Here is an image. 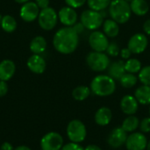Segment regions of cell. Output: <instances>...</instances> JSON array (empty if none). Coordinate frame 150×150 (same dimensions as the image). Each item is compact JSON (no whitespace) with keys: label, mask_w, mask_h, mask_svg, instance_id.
Segmentation results:
<instances>
[{"label":"cell","mask_w":150,"mask_h":150,"mask_svg":"<svg viewBox=\"0 0 150 150\" xmlns=\"http://www.w3.org/2000/svg\"><path fill=\"white\" fill-rule=\"evenodd\" d=\"M86 63L88 67L96 72H102L108 69L110 65V59L104 52H91L86 57Z\"/></svg>","instance_id":"obj_4"},{"label":"cell","mask_w":150,"mask_h":150,"mask_svg":"<svg viewBox=\"0 0 150 150\" xmlns=\"http://www.w3.org/2000/svg\"><path fill=\"white\" fill-rule=\"evenodd\" d=\"M84 150H102V149L95 144H90L86 148H84Z\"/></svg>","instance_id":"obj_41"},{"label":"cell","mask_w":150,"mask_h":150,"mask_svg":"<svg viewBox=\"0 0 150 150\" xmlns=\"http://www.w3.org/2000/svg\"><path fill=\"white\" fill-rule=\"evenodd\" d=\"M91 91L98 97L111 96L116 91L115 80L108 75L97 76L91 83Z\"/></svg>","instance_id":"obj_2"},{"label":"cell","mask_w":150,"mask_h":150,"mask_svg":"<svg viewBox=\"0 0 150 150\" xmlns=\"http://www.w3.org/2000/svg\"><path fill=\"white\" fill-rule=\"evenodd\" d=\"M73 28H74V30L79 34V33H83V30H84V25L80 22V23H76L73 26H72Z\"/></svg>","instance_id":"obj_38"},{"label":"cell","mask_w":150,"mask_h":150,"mask_svg":"<svg viewBox=\"0 0 150 150\" xmlns=\"http://www.w3.org/2000/svg\"><path fill=\"white\" fill-rule=\"evenodd\" d=\"M127 136V133L121 127H115L108 134L107 143L112 149H120V147L125 145Z\"/></svg>","instance_id":"obj_10"},{"label":"cell","mask_w":150,"mask_h":150,"mask_svg":"<svg viewBox=\"0 0 150 150\" xmlns=\"http://www.w3.org/2000/svg\"><path fill=\"white\" fill-rule=\"evenodd\" d=\"M58 21V13L52 7H47L40 10L38 16V23L40 26L46 31L54 29Z\"/></svg>","instance_id":"obj_6"},{"label":"cell","mask_w":150,"mask_h":150,"mask_svg":"<svg viewBox=\"0 0 150 150\" xmlns=\"http://www.w3.org/2000/svg\"><path fill=\"white\" fill-rule=\"evenodd\" d=\"M47 48V40L42 36L34 37L30 42V49L35 54H42Z\"/></svg>","instance_id":"obj_22"},{"label":"cell","mask_w":150,"mask_h":150,"mask_svg":"<svg viewBox=\"0 0 150 150\" xmlns=\"http://www.w3.org/2000/svg\"><path fill=\"white\" fill-rule=\"evenodd\" d=\"M0 150H14L13 147L11 143L9 142H4L1 147H0Z\"/></svg>","instance_id":"obj_40"},{"label":"cell","mask_w":150,"mask_h":150,"mask_svg":"<svg viewBox=\"0 0 150 150\" xmlns=\"http://www.w3.org/2000/svg\"><path fill=\"white\" fill-rule=\"evenodd\" d=\"M2 29L6 33H12L17 28V21L16 19L11 15H4L2 17L1 24Z\"/></svg>","instance_id":"obj_26"},{"label":"cell","mask_w":150,"mask_h":150,"mask_svg":"<svg viewBox=\"0 0 150 150\" xmlns=\"http://www.w3.org/2000/svg\"><path fill=\"white\" fill-rule=\"evenodd\" d=\"M149 116H150V107H149Z\"/></svg>","instance_id":"obj_47"},{"label":"cell","mask_w":150,"mask_h":150,"mask_svg":"<svg viewBox=\"0 0 150 150\" xmlns=\"http://www.w3.org/2000/svg\"><path fill=\"white\" fill-rule=\"evenodd\" d=\"M131 11L137 16H144L149 11V5L146 0H133L130 3Z\"/></svg>","instance_id":"obj_21"},{"label":"cell","mask_w":150,"mask_h":150,"mask_svg":"<svg viewBox=\"0 0 150 150\" xmlns=\"http://www.w3.org/2000/svg\"><path fill=\"white\" fill-rule=\"evenodd\" d=\"M125 1H126V2H127V3H131L133 0H125Z\"/></svg>","instance_id":"obj_45"},{"label":"cell","mask_w":150,"mask_h":150,"mask_svg":"<svg viewBox=\"0 0 150 150\" xmlns=\"http://www.w3.org/2000/svg\"><path fill=\"white\" fill-rule=\"evenodd\" d=\"M138 78L134 74H131V73H125L122 77L120 79V83L121 84L122 87L126 88V89H129V88H133L136 83H137Z\"/></svg>","instance_id":"obj_27"},{"label":"cell","mask_w":150,"mask_h":150,"mask_svg":"<svg viewBox=\"0 0 150 150\" xmlns=\"http://www.w3.org/2000/svg\"><path fill=\"white\" fill-rule=\"evenodd\" d=\"M120 56L123 59H130V56L132 54V52L129 50L128 47H125V48H123V49L120 50Z\"/></svg>","instance_id":"obj_36"},{"label":"cell","mask_w":150,"mask_h":150,"mask_svg":"<svg viewBox=\"0 0 150 150\" xmlns=\"http://www.w3.org/2000/svg\"><path fill=\"white\" fill-rule=\"evenodd\" d=\"M53 44L59 53L69 54L77 48L79 35L72 26H65L55 33L53 39Z\"/></svg>","instance_id":"obj_1"},{"label":"cell","mask_w":150,"mask_h":150,"mask_svg":"<svg viewBox=\"0 0 150 150\" xmlns=\"http://www.w3.org/2000/svg\"><path fill=\"white\" fill-rule=\"evenodd\" d=\"M140 126V120L135 115H128L122 122L121 127L127 133L132 134L137 130Z\"/></svg>","instance_id":"obj_23"},{"label":"cell","mask_w":150,"mask_h":150,"mask_svg":"<svg viewBox=\"0 0 150 150\" xmlns=\"http://www.w3.org/2000/svg\"><path fill=\"white\" fill-rule=\"evenodd\" d=\"M40 8L35 2H27L22 5L19 11L20 18L25 22H33L38 18L40 13Z\"/></svg>","instance_id":"obj_13"},{"label":"cell","mask_w":150,"mask_h":150,"mask_svg":"<svg viewBox=\"0 0 150 150\" xmlns=\"http://www.w3.org/2000/svg\"><path fill=\"white\" fill-rule=\"evenodd\" d=\"M26 65L28 69L34 74H42L47 67L45 59L40 54H35L28 58Z\"/></svg>","instance_id":"obj_16"},{"label":"cell","mask_w":150,"mask_h":150,"mask_svg":"<svg viewBox=\"0 0 150 150\" xmlns=\"http://www.w3.org/2000/svg\"><path fill=\"white\" fill-rule=\"evenodd\" d=\"M35 4L40 10H42L49 6V0H35Z\"/></svg>","instance_id":"obj_37"},{"label":"cell","mask_w":150,"mask_h":150,"mask_svg":"<svg viewBox=\"0 0 150 150\" xmlns=\"http://www.w3.org/2000/svg\"><path fill=\"white\" fill-rule=\"evenodd\" d=\"M109 15L118 24L127 23L131 17V7L125 0H112L109 5Z\"/></svg>","instance_id":"obj_3"},{"label":"cell","mask_w":150,"mask_h":150,"mask_svg":"<svg viewBox=\"0 0 150 150\" xmlns=\"http://www.w3.org/2000/svg\"><path fill=\"white\" fill-rule=\"evenodd\" d=\"M103 29H104L105 34L110 38H114L118 36L120 33V27H119L118 23L112 18L111 19L107 18L105 20L103 24Z\"/></svg>","instance_id":"obj_24"},{"label":"cell","mask_w":150,"mask_h":150,"mask_svg":"<svg viewBox=\"0 0 150 150\" xmlns=\"http://www.w3.org/2000/svg\"><path fill=\"white\" fill-rule=\"evenodd\" d=\"M58 18L66 26H73L77 21V14L74 8L69 6L62 7L58 13Z\"/></svg>","instance_id":"obj_15"},{"label":"cell","mask_w":150,"mask_h":150,"mask_svg":"<svg viewBox=\"0 0 150 150\" xmlns=\"http://www.w3.org/2000/svg\"><path fill=\"white\" fill-rule=\"evenodd\" d=\"M143 30H144V32L147 34L150 35V18L144 22V24H143Z\"/></svg>","instance_id":"obj_39"},{"label":"cell","mask_w":150,"mask_h":150,"mask_svg":"<svg viewBox=\"0 0 150 150\" xmlns=\"http://www.w3.org/2000/svg\"><path fill=\"white\" fill-rule=\"evenodd\" d=\"M1 19H2V17H1V15H0V24H1Z\"/></svg>","instance_id":"obj_46"},{"label":"cell","mask_w":150,"mask_h":150,"mask_svg":"<svg viewBox=\"0 0 150 150\" xmlns=\"http://www.w3.org/2000/svg\"><path fill=\"white\" fill-rule=\"evenodd\" d=\"M86 1L87 0H65V3L67 4L68 6L76 9L83 6L86 3Z\"/></svg>","instance_id":"obj_33"},{"label":"cell","mask_w":150,"mask_h":150,"mask_svg":"<svg viewBox=\"0 0 150 150\" xmlns=\"http://www.w3.org/2000/svg\"><path fill=\"white\" fill-rule=\"evenodd\" d=\"M120 110L126 115H134L139 108V103L134 96L126 95L120 100Z\"/></svg>","instance_id":"obj_14"},{"label":"cell","mask_w":150,"mask_h":150,"mask_svg":"<svg viewBox=\"0 0 150 150\" xmlns=\"http://www.w3.org/2000/svg\"><path fill=\"white\" fill-rule=\"evenodd\" d=\"M139 128H140L141 132L143 134L150 133V116L144 118L142 120L140 121Z\"/></svg>","instance_id":"obj_32"},{"label":"cell","mask_w":150,"mask_h":150,"mask_svg":"<svg viewBox=\"0 0 150 150\" xmlns=\"http://www.w3.org/2000/svg\"><path fill=\"white\" fill-rule=\"evenodd\" d=\"M91 88L85 85H80L76 87L72 91V97L76 101H83L87 99L91 95Z\"/></svg>","instance_id":"obj_25"},{"label":"cell","mask_w":150,"mask_h":150,"mask_svg":"<svg viewBox=\"0 0 150 150\" xmlns=\"http://www.w3.org/2000/svg\"><path fill=\"white\" fill-rule=\"evenodd\" d=\"M125 69L127 73L136 74L139 73L140 70L142 69V63L139 60L131 58L125 62Z\"/></svg>","instance_id":"obj_29"},{"label":"cell","mask_w":150,"mask_h":150,"mask_svg":"<svg viewBox=\"0 0 150 150\" xmlns=\"http://www.w3.org/2000/svg\"><path fill=\"white\" fill-rule=\"evenodd\" d=\"M61 150H84V149L78 143L69 142L62 146Z\"/></svg>","instance_id":"obj_34"},{"label":"cell","mask_w":150,"mask_h":150,"mask_svg":"<svg viewBox=\"0 0 150 150\" xmlns=\"http://www.w3.org/2000/svg\"><path fill=\"white\" fill-rule=\"evenodd\" d=\"M89 44L96 52H105L109 45L108 37L99 31H94L89 37Z\"/></svg>","instance_id":"obj_11"},{"label":"cell","mask_w":150,"mask_h":150,"mask_svg":"<svg viewBox=\"0 0 150 150\" xmlns=\"http://www.w3.org/2000/svg\"><path fill=\"white\" fill-rule=\"evenodd\" d=\"M112 0H87L88 6L91 10L100 11L102 10H105L109 7Z\"/></svg>","instance_id":"obj_28"},{"label":"cell","mask_w":150,"mask_h":150,"mask_svg":"<svg viewBox=\"0 0 150 150\" xmlns=\"http://www.w3.org/2000/svg\"><path fill=\"white\" fill-rule=\"evenodd\" d=\"M67 135L71 142L80 144L83 142L87 135V129L85 125L79 120H71L67 126Z\"/></svg>","instance_id":"obj_5"},{"label":"cell","mask_w":150,"mask_h":150,"mask_svg":"<svg viewBox=\"0 0 150 150\" xmlns=\"http://www.w3.org/2000/svg\"><path fill=\"white\" fill-rule=\"evenodd\" d=\"M146 150H150V140L148 142V145H147V149Z\"/></svg>","instance_id":"obj_44"},{"label":"cell","mask_w":150,"mask_h":150,"mask_svg":"<svg viewBox=\"0 0 150 150\" xmlns=\"http://www.w3.org/2000/svg\"><path fill=\"white\" fill-rule=\"evenodd\" d=\"M134 97L139 104L143 105H150V86L142 85L134 91Z\"/></svg>","instance_id":"obj_20"},{"label":"cell","mask_w":150,"mask_h":150,"mask_svg":"<svg viewBox=\"0 0 150 150\" xmlns=\"http://www.w3.org/2000/svg\"><path fill=\"white\" fill-rule=\"evenodd\" d=\"M112 119V112L111 109L106 106H102L98 108L94 116L95 123L100 127L108 126L111 123Z\"/></svg>","instance_id":"obj_17"},{"label":"cell","mask_w":150,"mask_h":150,"mask_svg":"<svg viewBox=\"0 0 150 150\" xmlns=\"http://www.w3.org/2000/svg\"><path fill=\"white\" fill-rule=\"evenodd\" d=\"M16 66L11 60H4L0 62V80L7 82L15 74Z\"/></svg>","instance_id":"obj_18"},{"label":"cell","mask_w":150,"mask_h":150,"mask_svg":"<svg viewBox=\"0 0 150 150\" xmlns=\"http://www.w3.org/2000/svg\"><path fill=\"white\" fill-rule=\"evenodd\" d=\"M14 150H31L30 148H28L27 146H24V145H22V146H18V147H17L16 149Z\"/></svg>","instance_id":"obj_42"},{"label":"cell","mask_w":150,"mask_h":150,"mask_svg":"<svg viewBox=\"0 0 150 150\" xmlns=\"http://www.w3.org/2000/svg\"><path fill=\"white\" fill-rule=\"evenodd\" d=\"M81 23L89 30H96L101 26L104 21V17L100 11L93 10H86L81 14Z\"/></svg>","instance_id":"obj_7"},{"label":"cell","mask_w":150,"mask_h":150,"mask_svg":"<svg viewBox=\"0 0 150 150\" xmlns=\"http://www.w3.org/2000/svg\"><path fill=\"white\" fill-rule=\"evenodd\" d=\"M18 4H24L27 2H29V0H15Z\"/></svg>","instance_id":"obj_43"},{"label":"cell","mask_w":150,"mask_h":150,"mask_svg":"<svg viewBox=\"0 0 150 150\" xmlns=\"http://www.w3.org/2000/svg\"><path fill=\"white\" fill-rule=\"evenodd\" d=\"M8 92V85L6 82L0 80V97H4Z\"/></svg>","instance_id":"obj_35"},{"label":"cell","mask_w":150,"mask_h":150,"mask_svg":"<svg viewBox=\"0 0 150 150\" xmlns=\"http://www.w3.org/2000/svg\"><path fill=\"white\" fill-rule=\"evenodd\" d=\"M149 40L146 35L143 33H135L128 40L127 47L132 52V54H142L144 52L148 47Z\"/></svg>","instance_id":"obj_12"},{"label":"cell","mask_w":150,"mask_h":150,"mask_svg":"<svg viewBox=\"0 0 150 150\" xmlns=\"http://www.w3.org/2000/svg\"><path fill=\"white\" fill-rule=\"evenodd\" d=\"M106 53L108 55H110L112 57H117L120 53V48L116 42L112 41L109 43V45L106 48Z\"/></svg>","instance_id":"obj_31"},{"label":"cell","mask_w":150,"mask_h":150,"mask_svg":"<svg viewBox=\"0 0 150 150\" xmlns=\"http://www.w3.org/2000/svg\"><path fill=\"white\" fill-rule=\"evenodd\" d=\"M62 146L63 138L56 132L47 133L40 141V147L42 150H61Z\"/></svg>","instance_id":"obj_8"},{"label":"cell","mask_w":150,"mask_h":150,"mask_svg":"<svg viewBox=\"0 0 150 150\" xmlns=\"http://www.w3.org/2000/svg\"><path fill=\"white\" fill-rule=\"evenodd\" d=\"M108 76H111L113 80H119L122 76L127 73L125 69V62L123 61H116L112 63H110L108 69Z\"/></svg>","instance_id":"obj_19"},{"label":"cell","mask_w":150,"mask_h":150,"mask_svg":"<svg viewBox=\"0 0 150 150\" xmlns=\"http://www.w3.org/2000/svg\"><path fill=\"white\" fill-rule=\"evenodd\" d=\"M138 78L142 84L150 86V66L142 68V69L139 72Z\"/></svg>","instance_id":"obj_30"},{"label":"cell","mask_w":150,"mask_h":150,"mask_svg":"<svg viewBox=\"0 0 150 150\" xmlns=\"http://www.w3.org/2000/svg\"><path fill=\"white\" fill-rule=\"evenodd\" d=\"M148 139L142 132H134L127 136L125 146L127 150H146Z\"/></svg>","instance_id":"obj_9"}]
</instances>
